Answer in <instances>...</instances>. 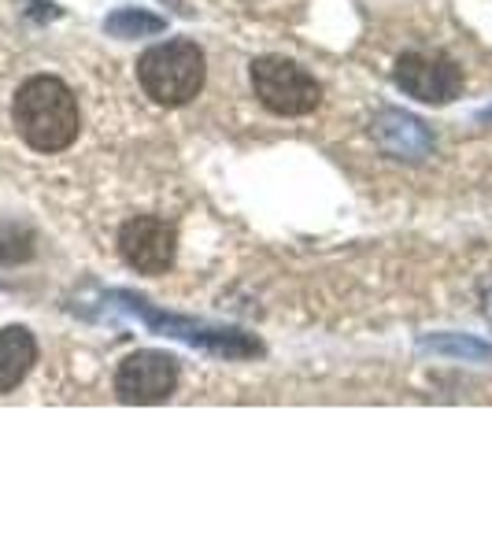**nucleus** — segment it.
I'll list each match as a JSON object with an SVG mask.
<instances>
[{
  "label": "nucleus",
  "instance_id": "f8f14e48",
  "mask_svg": "<svg viewBox=\"0 0 492 555\" xmlns=\"http://www.w3.org/2000/svg\"><path fill=\"white\" fill-rule=\"evenodd\" d=\"M34 256V237L23 227H0V263H20Z\"/></svg>",
  "mask_w": 492,
  "mask_h": 555
},
{
  "label": "nucleus",
  "instance_id": "0eeeda50",
  "mask_svg": "<svg viewBox=\"0 0 492 555\" xmlns=\"http://www.w3.org/2000/svg\"><path fill=\"white\" fill-rule=\"evenodd\" d=\"M178 389V360L167 352H133L115 371V397L122 404H164Z\"/></svg>",
  "mask_w": 492,
  "mask_h": 555
},
{
  "label": "nucleus",
  "instance_id": "f257e3e1",
  "mask_svg": "<svg viewBox=\"0 0 492 555\" xmlns=\"http://www.w3.org/2000/svg\"><path fill=\"white\" fill-rule=\"evenodd\" d=\"M15 130L23 141L38 152H64L78 138V101L67 89V82L52 75H38L15 93Z\"/></svg>",
  "mask_w": 492,
  "mask_h": 555
},
{
  "label": "nucleus",
  "instance_id": "9d476101",
  "mask_svg": "<svg viewBox=\"0 0 492 555\" xmlns=\"http://www.w3.org/2000/svg\"><path fill=\"white\" fill-rule=\"evenodd\" d=\"M418 352L455 356V360H467V363H492V345L478 341V337H459V334L423 337V341H418Z\"/></svg>",
  "mask_w": 492,
  "mask_h": 555
},
{
  "label": "nucleus",
  "instance_id": "6e6552de",
  "mask_svg": "<svg viewBox=\"0 0 492 555\" xmlns=\"http://www.w3.org/2000/svg\"><path fill=\"white\" fill-rule=\"evenodd\" d=\"M371 133L378 141V149L392 159H407V164H418V159L433 156V133L423 119L400 112V107H386V112L374 115Z\"/></svg>",
  "mask_w": 492,
  "mask_h": 555
},
{
  "label": "nucleus",
  "instance_id": "f03ea898",
  "mask_svg": "<svg viewBox=\"0 0 492 555\" xmlns=\"http://www.w3.org/2000/svg\"><path fill=\"white\" fill-rule=\"evenodd\" d=\"M204 52L193 41L178 38L152 44L145 56L138 60V82L141 89L164 107H182L190 104L196 93L204 89Z\"/></svg>",
  "mask_w": 492,
  "mask_h": 555
},
{
  "label": "nucleus",
  "instance_id": "423d86ee",
  "mask_svg": "<svg viewBox=\"0 0 492 555\" xmlns=\"http://www.w3.org/2000/svg\"><path fill=\"white\" fill-rule=\"evenodd\" d=\"M119 256L138 274H167L178 256V230L156 215H138L119 230Z\"/></svg>",
  "mask_w": 492,
  "mask_h": 555
},
{
  "label": "nucleus",
  "instance_id": "39448f33",
  "mask_svg": "<svg viewBox=\"0 0 492 555\" xmlns=\"http://www.w3.org/2000/svg\"><path fill=\"white\" fill-rule=\"evenodd\" d=\"M392 82L423 104H452L463 93V70L444 52H404L392 70Z\"/></svg>",
  "mask_w": 492,
  "mask_h": 555
},
{
  "label": "nucleus",
  "instance_id": "9b49d317",
  "mask_svg": "<svg viewBox=\"0 0 492 555\" xmlns=\"http://www.w3.org/2000/svg\"><path fill=\"white\" fill-rule=\"evenodd\" d=\"M104 30L112 34V38H148V34H159L167 30V20H159V15L152 12H141V8H119L115 15H107Z\"/></svg>",
  "mask_w": 492,
  "mask_h": 555
},
{
  "label": "nucleus",
  "instance_id": "20e7f679",
  "mask_svg": "<svg viewBox=\"0 0 492 555\" xmlns=\"http://www.w3.org/2000/svg\"><path fill=\"white\" fill-rule=\"evenodd\" d=\"M253 89L274 115H311L322 104V86L282 56L253 60Z\"/></svg>",
  "mask_w": 492,
  "mask_h": 555
},
{
  "label": "nucleus",
  "instance_id": "ddd939ff",
  "mask_svg": "<svg viewBox=\"0 0 492 555\" xmlns=\"http://www.w3.org/2000/svg\"><path fill=\"white\" fill-rule=\"evenodd\" d=\"M481 311H485V319L492 322V278L481 285Z\"/></svg>",
  "mask_w": 492,
  "mask_h": 555
},
{
  "label": "nucleus",
  "instance_id": "7ed1b4c3",
  "mask_svg": "<svg viewBox=\"0 0 492 555\" xmlns=\"http://www.w3.org/2000/svg\"><path fill=\"white\" fill-rule=\"evenodd\" d=\"M122 300V308L133 311L148 330L156 334H167V337H178V341L193 345V348H208L215 356H226V360H248V356H259L263 348L259 341H253L248 334L241 330H219V326H204V322H193V319H182V315H164L156 311L148 300L133 297V293H115Z\"/></svg>",
  "mask_w": 492,
  "mask_h": 555
},
{
  "label": "nucleus",
  "instance_id": "1a4fd4ad",
  "mask_svg": "<svg viewBox=\"0 0 492 555\" xmlns=\"http://www.w3.org/2000/svg\"><path fill=\"white\" fill-rule=\"evenodd\" d=\"M34 360H38V345H34L30 330L23 326L0 330V392H12L30 374Z\"/></svg>",
  "mask_w": 492,
  "mask_h": 555
}]
</instances>
